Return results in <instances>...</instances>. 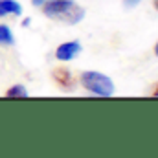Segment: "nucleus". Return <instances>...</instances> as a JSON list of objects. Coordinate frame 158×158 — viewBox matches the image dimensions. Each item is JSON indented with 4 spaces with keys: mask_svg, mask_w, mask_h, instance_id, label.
Segmentation results:
<instances>
[{
    "mask_svg": "<svg viewBox=\"0 0 158 158\" xmlns=\"http://www.w3.org/2000/svg\"><path fill=\"white\" fill-rule=\"evenodd\" d=\"M42 13L64 24H77L85 19V9L74 0H48L42 4Z\"/></svg>",
    "mask_w": 158,
    "mask_h": 158,
    "instance_id": "f257e3e1",
    "label": "nucleus"
},
{
    "mask_svg": "<svg viewBox=\"0 0 158 158\" xmlns=\"http://www.w3.org/2000/svg\"><path fill=\"white\" fill-rule=\"evenodd\" d=\"M81 85L96 94V96H101V98H109L114 94V83L112 79L105 74H99V72H83L81 74Z\"/></svg>",
    "mask_w": 158,
    "mask_h": 158,
    "instance_id": "f03ea898",
    "label": "nucleus"
},
{
    "mask_svg": "<svg viewBox=\"0 0 158 158\" xmlns=\"http://www.w3.org/2000/svg\"><path fill=\"white\" fill-rule=\"evenodd\" d=\"M79 52H81V44H79L77 40H68V42H64V44H61L57 48L55 57L59 61H72Z\"/></svg>",
    "mask_w": 158,
    "mask_h": 158,
    "instance_id": "7ed1b4c3",
    "label": "nucleus"
},
{
    "mask_svg": "<svg viewBox=\"0 0 158 158\" xmlns=\"http://www.w3.org/2000/svg\"><path fill=\"white\" fill-rule=\"evenodd\" d=\"M6 15H22V7L15 0H0V17Z\"/></svg>",
    "mask_w": 158,
    "mask_h": 158,
    "instance_id": "20e7f679",
    "label": "nucleus"
},
{
    "mask_svg": "<svg viewBox=\"0 0 158 158\" xmlns=\"http://www.w3.org/2000/svg\"><path fill=\"white\" fill-rule=\"evenodd\" d=\"M15 42V37H13V31L7 28V26H4V24H0V44H6V46H11Z\"/></svg>",
    "mask_w": 158,
    "mask_h": 158,
    "instance_id": "39448f33",
    "label": "nucleus"
},
{
    "mask_svg": "<svg viewBox=\"0 0 158 158\" xmlns=\"http://www.w3.org/2000/svg\"><path fill=\"white\" fill-rule=\"evenodd\" d=\"M7 98H28V90L22 86V85H13L7 92H6Z\"/></svg>",
    "mask_w": 158,
    "mask_h": 158,
    "instance_id": "423d86ee",
    "label": "nucleus"
},
{
    "mask_svg": "<svg viewBox=\"0 0 158 158\" xmlns=\"http://www.w3.org/2000/svg\"><path fill=\"white\" fill-rule=\"evenodd\" d=\"M55 79L63 85V86H70V74L64 70H55Z\"/></svg>",
    "mask_w": 158,
    "mask_h": 158,
    "instance_id": "0eeeda50",
    "label": "nucleus"
},
{
    "mask_svg": "<svg viewBox=\"0 0 158 158\" xmlns=\"http://www.w3.org/2000/svg\"><path fill=\"white\" fill-rule=\"evenodd\" d=\"M44 2H46V0H31V4H33V6H42Z\"/></svg>",
    "mask_w": 158,
    "mask_h": 158,
    "instance_id": "6e6552de",
    "label": "nucleus"
},
{
    "mask_svg": "<svg viewBox=\"0 0 158 158\" xmlns=\"http://www.w3.org/2000/svg\"><path fill=\"white\" fill-rule=\"evenodd\" d=\"M30 22H31L30 19H24V20H22V26H30Z\"/></svg>",
    "mask_w": 158,
    "mask_h": 158,
    "instance_id": "1a4fd4ad",
    "label": "nucleus"
},
{
    "mask_svg": "<svg viewBox=\"0 0 158 158\" xmlns=\"http://www.w3.org/2000/svg\"><path fill=\"white\" fill-rule=\"evenodd\" d=\"M138 0H127V4H136Z\"/></svg>",
    "mask_w": 158,
    "mask_h": 158,
    "instance_id": "9d476101",
    "label": "nucleus"
},
{
    "mask_svg": "<svg viewBox=\"0 0 158 158\" xmlns=\"http://www.w3.org/2000/svg\"><path fill=\"white\" fill-rule=\"evenodd\" d=\"M155 7H156V9H158V0H156V2H155Z\"/></svg>",
    "mask_w": 158,
    "mask_h": 158,
    "instance_id": "9b49d317",
    "label": "nucleus"
},
{
    "mask_svg": "<svg viewBox=\"0 0 158 158\" xmlns=\"http://www.w3.org/2000/svg\"><path fill=\"white\" fill-rule=\"evenodd\" d=\"M155 52H156V55H158V42H156V50H155Z\"/></svg>",
    "mask_w": 158,
    "mask_h": 158,
    "instance_id": "f8f14e48",
    "label": "nucleus"
},
{
    "mask_svg": "<svg viewBox=\"0 0 158 158\" xmlns=\"http://www.w3.org/2000/svg\"><path fill=\"white\" fill-rule=\"evenodd\" d=\"M155 96H158V88H156V90H155Z\"/></svg>",
    "mask_w": 158,
    "mask_h": 158,
    "instance_id": "ddd939ff",
    "label": "nucleus"
}]
</instances>
